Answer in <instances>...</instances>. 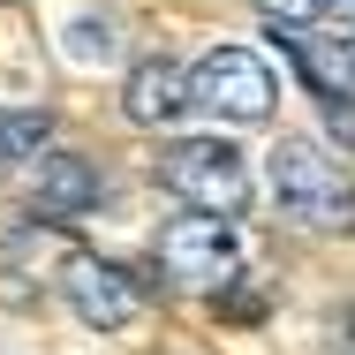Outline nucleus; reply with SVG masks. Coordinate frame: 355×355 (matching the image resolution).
<instances>
[{
    "instance_id": "obj_1",
    "label": "nucleus",
    "mask_w": 355,
    "mask_h": 355,
    "mask_svg": "<svg viewBox=\"0 0 355 355\" xmlns=\"http://www.w3.org/2000/svg\"><path fill=\"white\" fill-rule=\"evenodd\" d=\"M265 182L280 219H295L302 234H355V182L318 137H280L265 159Z\"/></svg>"
},
{
    "instance_id": "obj_2",
    "label": "nucleus",
    "mask_w": 355,
    "mask_h": 355,
    "mask_svg": "<svg viewBox=\"0 0 355 355\" xmlns=\"http://www.w3.org/2000/svg\"><path fill=\"white\" fill-rule=\"evenodd\" d=\"M159 182H166L189 212L234 219L242 205H250V159H242L227 137H174L166 151H159Z\"/></svg>"
},
{
    "instance_id": "obj_3",
    "label": "nucleus",
    "mask_w": 355,
    "mask_h": 355,
    "mask_svg": "<svg viewBox=\"0 0 355 355\" xmlns=\"http://www.w3.org/2000/svg\"><path fill=\"white\" fill-rule=\"evenodd\" d=\"M272 98H280V83L265 69V53H250V46H212V53L189 69V106H205V114L234 121V129L265 121Z\"/></svg>"
},
{
    "instance_id": "obj_4",
    "label": "nucleus",
    "mask_w": 355,
    "mask_h": 355,
    "mask_svg": "<svg viewBox=\"0 0 355 355\" xmlns=\"http://www.w3.org/2000/svg\"><path fill=\"white\" fill-rule=\"evenodd\" d=\"M242 265V242H234V219L219 212H189L159 234V272L174 287H227Z\"/></svg>"
},
{
    "instance_id": "obj_5",
    "label": "nucleus",
    "mask_w": 355,
    "mask_h": 355,
    "mask_svg": "<svg viewBox=\"0 0 355 355\" xmlns=\"http://www.w3.org/2000/svg\"><path fill=\"white\" fill-rule=\"evenodd\" d=\"M61 295H69V310L91 333H121V325H137V310H144L137 280L114 257H91V250H69L61 257Z\"/></svg>"
},
{
    "instance_id": "obj_6",
    "label": "nucleus",
    "mask_w": 355,
    "mask_h": 355,
    "mask_svg": "<svg viewBox=\"0 0 355 355\" xmlns=\"http://www.w3.org/2000/svg\"><path fill=\"white\" fill-rule=\"evenodd\" d=\"M295 76L310 83V98H355V31H280Z\"/></svg>"
},
{
    "instance_id": "obj_7",
    "label": "nucleus",
    "mask_w": 355,
    "mask_h": 355,
    "mask_svg": "<svg viewBox=\"0 0 355 355\" xmlns=\"http://www.w3.org/2000/svg\"><path fill=\"white\" fill-rule=\"evenodd\" d=\"M121 114H129L137 129H174V121L189 114V69H174L166 53L137 61L129 83H121Z\"/></svg>"
},
{
    "instance_id": "obj_8",
    "label": "nucleus",
    "mask_w": 355,
    "mask_h": 355,
    "mask_svg": "<svg viewBox=\"0 0 355 355\" xmlns=\"http://www.w3.org/2000/svg\"><path fill=\"white\" fill-rule=\"evenodd\" d=\"M106 197V174L91 166V159H76V151H38V174H31V205L46 219H76L91 212Z\"/></svg>"
},
{
    "instance_id": "obj_9",
    "label": "nucleus",
    "mask_w": 355,
    "mask_h": 355,
    "mask_svg": "<svg viewBox=\"0 0 355 355\" xmlns=\"http://www.w3.org/2000/svg\"><path fill=\"white\" fill-rule=\"evenodd\" d=\"M61 53H69L76 69H106V61H121V15H76L69 31H61Z\"/></svg>"
},
{
    "instance_id": "obj_10",
    "label": "nucleus",
    "mask_w": 355,
    "mask_h": 355,
    "mask_svg": "<svg viewBox=\"0 0 355 355\" xmlns=\"http://www.w3.org/2000/svg\"><path fill=\"white\" fill-rule=\"evenodd\" d=\"M46 137H53V114H38V106H0V166L38 159Z\"/></svg>"
},
{
    "instance_id": "obj_11",
    "label": "nucleus",
    "mask_w": 355,
    "mask_h": 355,
    "mask_svg": "<svg viewBox=\"0 0 355 355\" xmlns=\"http://www.w3.org/2000/svg\"><path fill=\"white\" fill-rule=\"evenodd\" d=\"M257 15H265L272 31H302V23L325 15V0H257Z\"/></svg>"
},
{
    "instance_id": "obj_12",
    "label": "nucleus",
    "mask_w": 355,
    "mask_h": 355,
    "mask_svg": "<svg viewBox=\"0 0 355 355\" xmlns=\"http://www.w3.org/2000/svg\"><path fill=\"white\" fill-rule=\"evenodd\" d=\"M318 114H325V129L340 137V151H355V98H318Z\"/></svg>"
},
{
    "instance_id": "obj_13",
    "label": "nucleus",
    "mask_w": 355,
    "mask_h": 355,
    "mask_svg": "<svg viewBox=\"0 0 355 355\" xmlns=\"http://www.w3.org/2000/svg\"><path fill=\"white\" fill-rule=\"evenodd\" d=\"M325 15H340V31H355V0H325Z\"/></svg>"
}]
</instances>
